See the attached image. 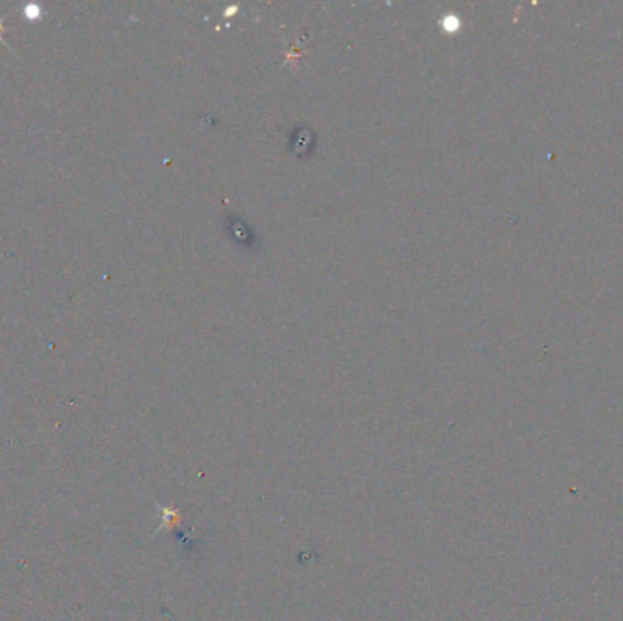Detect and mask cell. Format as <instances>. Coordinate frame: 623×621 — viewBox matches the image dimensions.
Masks as SVG:
<instances>
[{
  "mask_svg": "<svg viewBox=\"0 0 623 621\" xmlns=\"http://www.w3.org/2000/svg\"><path fill=\"white\" fill-rule=\"evenodd\" d=\"M156 508L161 512V524L156 529V534H159L164 529H172L181 523V512L173 507H166L161 503H156Z\"/></svg>",
  "mask_w": 623,
  "mask_h": 621,
  "instance_id": "6da1fadb",
  "label": "cell"
}]
</instances>
